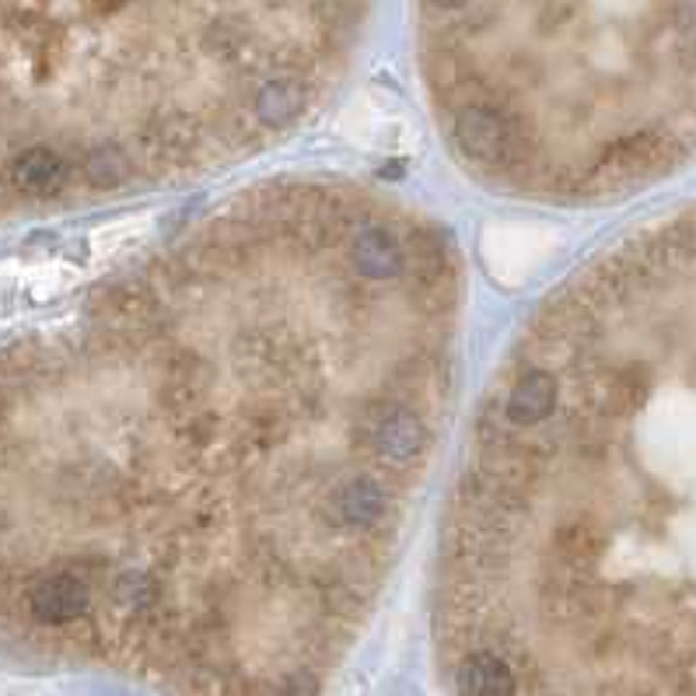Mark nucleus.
<instances>
[{
	"label": "nucleus",
	"instance_id": "1",
	"mask_svg": "<svg viewBox=\"0 0 696 696\" xmlns=\"http://www.w3.org/2000/svg\"><path fill=\"white\" fill-rule=\"evenodd\" d=\"M463 308L459 249L414 203L332 176L238 189L26 365L81 399L50 473L78 539L32 581L197 686L316 696L410 536Z\"/></svg>",
	"mask_w": 696,
	"mask_h": 696
},
{
	"label": "nucleus",
	"instance_id": "2",
	"mask_svg": "<svg viewBox=\"0 0 696 696\" xmlns=\"http://www.w3.org/2000/svg\"><path fill=\"white\" fill-rule=\"evenodd\" d=\"M435 619L459 696H696V210L595 252L515 336Z\"/></svg>",
	"mask_w": 696,
	"mask_h": 696
}]
</instances>
